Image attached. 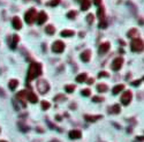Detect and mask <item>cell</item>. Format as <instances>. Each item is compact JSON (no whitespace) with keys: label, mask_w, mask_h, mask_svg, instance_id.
<instances>
[{"label":"cell","mask_w":144,"mask_h":142,"mask_svg":"<svg viewBox=\"0 0 144 142\" xmlns=\"http://www.w3.org/2000/svg\"><path fill=\"white\" fill-rule=\"evenodd\" d=\"M19 40H20V38H19V36H17V35H14V36H13V42H12V44H10V47H12L13 50L16 47V45H17V43H19Z\"/></svg>","instance_id":"25"},{"label":"cell","mask_w":144,"mask_h":142,"mask_svg":"<svg viewBox=\"0 0 144 142\" xmlns=\"http://www.w3.org/2000/svg\"><path fill=\"white\" fill-rule=\"evenodd\" d=\"M93 20H95V16H93L92 14H89L88 16H86V22H88L89 24H91L93 22Z\"/></svg>","instance_id":"32"},{"label":"cell","mask_w":144,"mask_h":142,"mask_svg":"<svg viewBox=\"0 0 144 142\" xmlns=\"http://www.w3.org/2000/svg\"><path fill=\"white\" fill-rule=\"evenodd\" d=\"M0 142H7V141H4V140H3V141H0Z\"/></svg>","instance_id":"43"},{"label":"cell","mask_w":144,"mask_h":142,"mask_svg":"<svg viewBox=\"0 0 144 142\" xmlns=\"http://www.w3.org/2000/svg\"><path fill=\"white\" fill-rule=\"evenodd\" d=\"M75 88H76V87L74 86V84H67V86L65 87V90L67 91V93H73V91L75 90Z\"/></svg>","instance_id":"27"},{"label":"cell","mask_w":144,"mask_h":142,"mask_svg":"<svg viewBox=\"0 0 144 142\" xmlns=\"http://www.w3.org/2000/svg\"><path fill=\"white\" fill-rule=\"evenodd\" d=\"M36 17H37V12H36L35 8H30V9L26 13V15H24L26 22L27 23H29V24L34 23V22L36 21Z\"/></svg>","instance_id":"3"},{"label":"cell","mask_w":144,"mask_h":142,"mask_svg":"<svg viewBox=\"0 0 144 142\" xmlns=\"http://www.w3.org/2000/svg\"><path fill=\"white\" fill-rule=\"evenodd\" d=\"M97 90L99 91V93H106V91L108 90V87H107L105 83H99L97 86Z\"/></svg>","instance_id":"21"},{"label":"cell","mask_w":144,"mask_h":142,"mask_svg":"<svg viewBox=\"0 0 144 142\" xmlns=\"http://www.w3.org/2000/svg\"><path fill=\"white\" fill-rule=\"evenodd\" d=\"M40 105H42V109L43 110H49L50 106H51V104H50L49 102H46V100H43V102L40 103Z\"/></svg>","instance_id":"29"},{"label":"cell","mask_w":144,"mask_h":142,"mask_svg":"<svg viewBox=\"0 0 144 142\" xmlns=\"http://www.w3.org/2000/svg\"><path fill=\"white\" fill-rule=\"evenodd\" d=\"M86 77H88L86 73H82V74H80V75H77L76 76V81L79 82V83H82V82L86 81Z\"/></svg>","instance_id":"20"},{"label":"cell","mask_w":144,"mask_h":142,"mask_svg":"<svg viewBox=\"0 0 144 142\" xmlns=\"http://www.w3.org/2000/svg\"><path fill=\"white\" fill-rule=\"evenodd\" d=\"M90 58H91V51L90 50H85V51H83L81 53V59H82V61H84V63H89Z\"/></svg>","instance_id":"11"},{"label":"cell","mask_w":144,"mask_h":142,"mask_svg":"<svg viewBox=\"0 0 144 142\" xmlns=\"http://www.w3.org/2000/svg\"><path fill=\"white\" fill-rule=\"evenodd\" d=\"M82 136V132L79 129H73L69 132V137L72 140H77V139H81Z\"/></svg>","instance_id":"9"},{"label":"cell","mask_w":144,"mask_h":142,"mask_svg":"<svg viewBox=\"0 0 144 142\" xmlns=\"http://www.w3.org/2000/svg\"><path fill=\"white\" fill-rule=\"evenodd\" d=\"M98 76H99V77H108V73H106V72H100L99 74H98Z\"/></svg>","instance_id":"37"},{"label":"cell","mask_w":144,"mask_h":142,"mask_svg":"<svg viewBox=\"0 0 144 142\" xmlns=\"http://www.w3.org/2000/svg\"><path fill=\"white\" fill-rule=\"evenodd\" d=\"M123 89H125V86H123V84H118V86H115L112 89V93H113V95H118V94H120Z\"/></svg>","instance_id":"17"},{"label":"cell","mask_w":144,"mask_h":142,"mask_svg":"<svg viewBox=\"0 0 144 142\" xmlns=\"http://www.w3.org/2000/svg\"><path fill=\"white\" fill-rule=\"evenodd\" d=\"M52 142H59V141H56V140H54V141H52Z\"/></svg>","instance_id":"42"},{"label":"cell","mask_w":144,"mask_h":142,"mask_svg":"<svg viewBox=\"0 0 144 142\" xmlns=\"http://www.w3.org/2000/svg\"><path fill=\"white\" fill-rule=\"evenodd\" d=\"M104 100V97H100V96H93L92 97V102L95 103H100Z\"/></svg>","instance_id":"31"},{"label":"cell","mask_w":144,"mask_h":142,"mask_svg":"<svg viewBox=\"0 0 144 142\" xmlns=\"http://www.w3.org/2000/svg\"><path fill=\"white\" fill-rule=\"evenodd\" d=\"M141 83H142V79H139V80H136V81H132L131 82V86L137 87V86H139Z\"/></svg>","instance_id":"35"},{"label":"cell","mask_w":144,"mask_h":142,"mask_svg":"<svg viewBox=\"0 0 144 142\" xmlns=\"http://www.w3.org/2000/svg\"><path fill=\"white\" fill-rule=\"evenodd\" d=\"M93 4H95L96 6H98V7H99V6L102 5V0H93Z\"/></svg>","instance_id":"39"},{"label":"cell","mask_w":144,"mask_h":142,"mask_svg":"<svg viewBox=\"0 0 144 142\" xmlns=\"http://www.w3.org/2000/svg\"><path fill=\"white\" fill-rule=\"evenodd\" d=\"M42 75V65L38 63H31L28 69V75H27V81L30 82L32 80L37 79Z\"/></svg>","instance_id":"1"},{"label":"cell","mask_w":144,"mask_h":142,"mask_svg":"<svg viewBox=\"0 0 144 142\" xmlns=\"http://www.w3.org/2000/svg\"><path fill=\"white\" fill-rule=\"evenodd\" d=\"M56 119H57V120H58V121H61V120H62V118H61V116H57V117H56Z\"/></svg>","instance_id":"41"},{"label":"cell","mask_w":144,"mask_h":142,"mask_svg":"<svg viewBox=\"0 0 144 142\" xmlns=\"http://www.w3.org/2000/svg\"><path fill=\"white\" fill-rule=\"evenodd\" d=\"M19 127L21 130H23V132H27V130H29V127H27V126L22 125V124H19Z\"/></svg>","instance_id":"36"},{"label":"cell","mask_w":144,"mask_h":142,"mask_svg":"<svg viewBox=\"0 0 144 142\" xmlns=\"http://www.w3.org/2000/svg\"><path fill=\"white\" fill-rule=\"evenodd\" d=\"M60 4V0H51L50 3H47V5L51 6V7H54V6H58Z\"/></svg>","instance_id":"30"},{"label":"cell","mask_w":144,"mask_h":142,"mask_svg":"<svg viewBox=\"0 0 144 142\" xmlns=\"http://www.w3.org/2000/svg\"><path fill=\"white\" fill-rule=\"evenodd\" d=\"M86 82H88V84H92L93 82H95V80H93V79H89Z\"/></svg>","instance_id":"40"},{"label":"cell","mask_w":144,"mask_h":142,"mask_svg":"<svg viewBox=\"0 0 144 142\" xmlns=\"http://www.w3.org/2000/svg\"><path fill=\"white\" fill-rule=\"evenodd\" d=\"M109 50V43H103V44H100L99 46V53H106L107 51Z\"/></svg>","instance_id":"16"},{"label":"cell","mask_w":144,"mask_h":142,"mask_svg":"<svg viewBox=\"0 0 144 142\" xmlns=\"http://www.w3.org/2000/svg\"><path fill=\"white\" fill-rule=\"evenodd\" d=\"M27 99H28L30 103H37L38 102L37 95H36L35 93H32V91H29V93H27Z\"/></svg>","instance_id":"13"},{"label":"cell","mask_w":144,"mask_h":142,"mask_svg":"<svg viewBox=\"0 0 144 142\" xmlns=\"http://www.w3.org/2000/svg\"><path fill=\"white\" fill-rule=\"evenodd\" d=\"M123 65V59L121 58V57H118V58H115L113 60V63H112V69L113 70H119L121 67H122Z\"/></svg>","instance_id":"7"},{"label":"cell","mask_w":144,"mask_h":142,"mask_svg":"<svg viewBox=\"0 0 144 142\" xmlns=\"http://www.w3.org/2000/svg\"><path fill=\"white\" fill-rule=\"evenodd\" d=\"M76 14H77L76 12H74V11H70V12L67 14V17H68V19H75Z\"/></svg>","instance_id":"33"},{"label":"cell","mask_w":144,"mask_h":142,"mask_svg":"<svg viewBox=\"0 0 144 142\" xmlns=\"http://www.w3.org/2000/svg\"><path fill=\"white\" fill-rule=\"evenodd\" d=\"M66 99H67V97H66L65 95H62V94H59V95H57L56 97H54V102H58V103L63 102V100H66Z\"/></svg>","instance_id":"24"},{"label":"cell","mask_w":144,"mask_h":142,"mask_svg":"<svg viewBox=\"0 0 144 142\" xmlns=\"http://www.w3.org/2000/svg\"><path fill=\"white\" fill-rule=\"evenodd\" d=\"M81 94H82L83 96H85V97H89V96H90V94H91V91L89 90V89H83Z\"/></svg>","instance_id":"34"},{"label":"cell","mask_w":144,"mask_h":142,"mask_svg":"<svg viewBox=\"0 0 144 142\" xmlns=\"http://www.w3.org/2000/svg\"><path fill=\"white\" fill-rule=\"evenodd\" d=\"M120 111H121V107L119 104H114L113 106L108 107V113L109 114H118V113H120Z\"/></svg>","instance_id":"15"},{"label":"cell","mask_w":144,"mask_h":142,"mask_svg":"<svg viewBox=\"0 0 144 142\" xmlns=\"http://www.w3.org/2000/svg\"><path fill=\"white\" fill-rule=\"evenodd\" d=\"M97 15H98V17H99L100 20H103V19H104V8H103V7H100V6H99V8H98Z\"/></svg>","instance_id":"28"},{"label":"cell","mask_w":144,"mask_h":142,"mask_svg":"<svg viewBox=\"0 0 144 142\" xmlns=\"http://www.w3.org/2000/svg\"><path fill=\"white\" fill-rule=\"evenodd\" d=\"M137 35H138V31H137V29H130L129 31H128V37H131V38H136Z\"/></svg>","instance_id":"23"},{"label":"cell","mask_w":144,"mask_h":142,"mask_svg":"<svg viewBox=\"0 0 144 142\" xmlns=\"http://www.w3.org/2000/svg\"><path fill=\"white\" fill-rule=\"evenodd\" d=\"M63 50H65V44L61 40H57L52 45V51L56 53H61V52H63Z\"/></svg>","instance_id":"5"},{"label":"cell","mask_w":144,"mask_h":142,"mask_svg":"<svg viewBox=\"0 0 144 142\" xmlns=\"http://www.w3.org/2000/svg\"><path fill=\"white\" fill-rule=\"evenodd\" d=\"M37 89L39 90L40 94H46L47 91L50 90V84L49 82L46 81V80H39V81H37Z\"/></svg>","instance_id":"4"},{"label":"cell","mask_w":144,"mask_h":142,"mask_svg":"<svg viewBox=\"0 0 144 142\" xmlns=\"http://www.w3.org/2000/svg\"><path fill=\"white\" fill-rule=\"evenodd\" d=\"M80 1H82L81 9H82V11H88L89 7H90V5H91L90 0H80Z\"/></svg>","instance_id":"18"},{"label":"cell","mask_w":144,"mask_h":142,"mask_svg":"<svg viewBox=\"0 0 144 142\" xmlns=\"http://www.w3.org/2000/svg\"><path fill=\"white\" fill-rule=\"evenodd\" d=\"M103 116H100V114H98V116H91V114H85L84 116V119H85L86 121H90V123H95V121L99 120V119H102Z\"/></svg>","instance_id":"14"},{"label":"cell","mask_w":144,"mask_h":142,"mask_svg":"<svg viewBox=\"0 0 144 142\" xmlns=\"http://www.w3.org/2000/svg\"><path fill=\"white\" fill-rule=\"evenodd\" d=\"M131 98H132L131 91L127 90L122 94V96H121V103H122L123 105H128L130 102H131Z\"/></svg>","instance_id":"6"},{"label":"cell","mask_w":144,"mask_h":142,"mask_svg":"<svg viewBox=\"0 0 144 142\" xmlns=\"http://www.w3.org/2000/svg\"><path fill=\"white\" fill-rule=\"evenodd\" d=\"M45 31H46V34H49V35H53V34L56 33V28H54L53 26H47L46 28H45Z\"/></svg>","instance_id":"26"},{"label":"cell","mask_w":144,"mask_h":142,"mask_svg":"<svg viewBox=\"0 0 144 142\" xmlns=\"http://www.w3.org/2000/svg\"><path fill=\"white\" fill-rule=\"evenodd\" d=\"M75 35V31L73 30H62L61 31V36L62 37H70V36H74Z\"/></svg>","instance_id":"22"},{"label":"cell","mask_w":144,"mask_h":142,"mask_svg":"<svg viewBox=\"0 0 144 142\" xmlns=\"http://www.w3.org/2000/svg\"><path fill=\"white\" fill-rule=\"evenodd\" d=\"M106 27H107V23L105 21H103V22H100V23H99V28L100 29H105Z\"/></svg>","instance_id":"38"},{"label":"cell","mask_w":144,"mask_h":142,"mask_svg":"<svg viewBox=\"0 0 144 142\" xmlns=\"http://www.w3.org/2000/svg\"><path fill=\"white\" fill-rule=\"evenodd\" d=\"M17 86H19V81H17V80H15V79L10 80V81L8 82V87H9L10 90H15Z\"/></svg>","instance_id":"19"},{"label":"cell","mask_w":144,"mask_h":142,"mask_svg":"<svg viewBox=\"0 0 144 142\" xmlns=\"http://www.w3.org/2000/svg\"><path fill=\"white\" fill-rule=\"evenodd\" d=\"M16 98L17 100H20L22 104V106H26V100H27V91L26 90H21L19 94L16 95Z\"/></svg>","instance_id":"8"},{"label":"cell","mask_w":144,"mask_h":142,"mask_svg":"<svg viewBox=\"0 0 144 142\" xmlns=\"http://www.w3.org/2000/svg\"><path fill=\"white\" fill-rule=\"evenodd\" d=\"M36 20H37V23H38V24H43V23H45V22H46V20H47V15H46V13H45V12H40L39 14L37 15Z\"/></svg>","instance_id":"10"},{"label":"cell","mask_w":144,"mask_h":142,"mask_svg":"<svg viewBox=\"0 0 144 142\" xmlns=\"http://www.w3.org/2000/svg\"><path fill=\"white\" fill-rule=\"evenodd\" d=\"M12 24H13V28H14V29H16V30H20V29L22 28V22H21V20H20L17 16L13 17Z\"/></svg>","instance_id":"12"},{"label":"cell","mask_w":144,"mask_h":142,"mask_svg":"<svg viewBox=\"0 0 144 142\" xmlns=\"http://www.w3.org/2000/svg\"><path fill=\"white\" fill-rule=\"evenodd\" d=\"M130 49L134 52H141L143 51V40L141 38L136 37L131 40V44H130Z\"/></svg>","instance_id":"2"}]
</instances>
